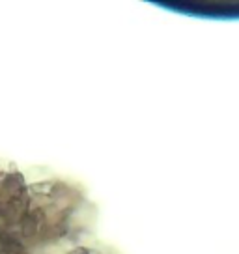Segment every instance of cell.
Here are the masks:
<instances>
[{"label": "cell", "mask_w": 239, "mask_h": 254, "mask_svg": "<svg viewBox=\"0 0 239 254\" xmlns=\"http://www.w3.org/2000/svg\"><path fill=\"white\" fill-rule=\"evenodd\" d=\"M65 254H116L114 251H107L103 247H97V245H77L69 249Z\"/></svg>", "instance_id": "cell-1"}]
</instances>
